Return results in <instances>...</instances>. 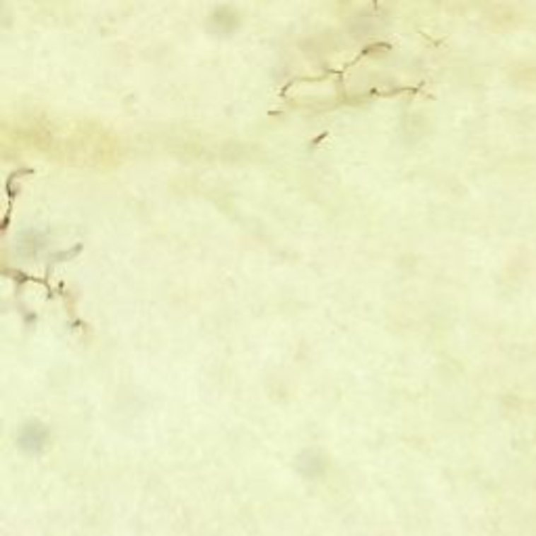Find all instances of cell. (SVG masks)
Segmentation results:
<instances>
[{
    "label": "cell",
    "instance_id": "1",
    "mask_svg": "<svg viewBox=\"0 0 536 536\" xmlns=\"http://www.w3.org/2000/svg\"><path fill=\"white\" fill-rule=\"evenodd\" d=\"M210 23H212V30L218 32V34H233L239 25V15L235 8L231 6H218L212 17H210Z\"/></svg>",
    "mask_w": 536,
    "mask_h": 536
},
{
    "label": "cell",
    "instance_id": "2",
    "mask_svg": "<svg viewBox=\"0 0 536 536\" xmlns=\"http://www.w3.org/2000/svg\"><path fill=\"white\" fill-rule=\"evenodd\" d=\"M47 429L45 426H40L38 421H34V424H25L23 428H21V433H19V444L23 446V448H34V450H38L45 442H47Z\"/></svg>",
    "mask_w": 536,
    "mask_h": 536
}]
</instances>
